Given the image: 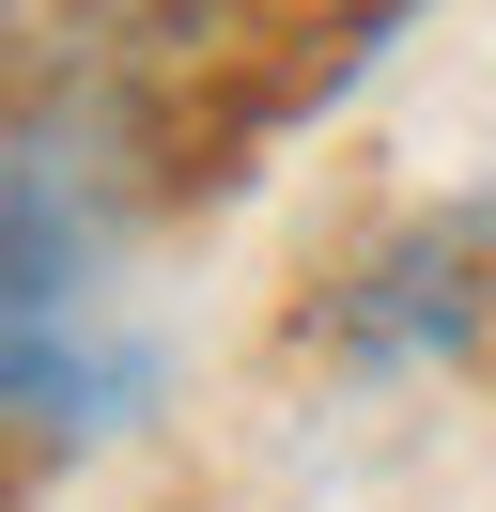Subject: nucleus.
Listing matches in <instances>:
<instances>
[{"mask_svg":"<svg viewBox=\"0 0 496 512\" xmlns=\"http://www.w3.org/2000/svg\"><path fill=\"white\" fill-rule=\"evenodd\" d=\"M310 342H326L341 373H450V357H481L496 342V202L388 218L310 295Z\"/></svg>","mask_w":496,"mask_h":512,"instance_id":"obj_1","label":"nucleus"},{"mask_svg":"<svg viewBox=\"0 0 496 512\" xmlns=\"http://www.w3.org/2000/svg\"><path fill=\"white\" fill-rule=\"evenodd\" d=\"M124 404H155V342H109V326H31L16 342V435L62 450V435H109Z\"/></svg>","mask_w":496,"mask_h":512,"instance_id":"obj_2","label":"nucleus"}]
</instances>
